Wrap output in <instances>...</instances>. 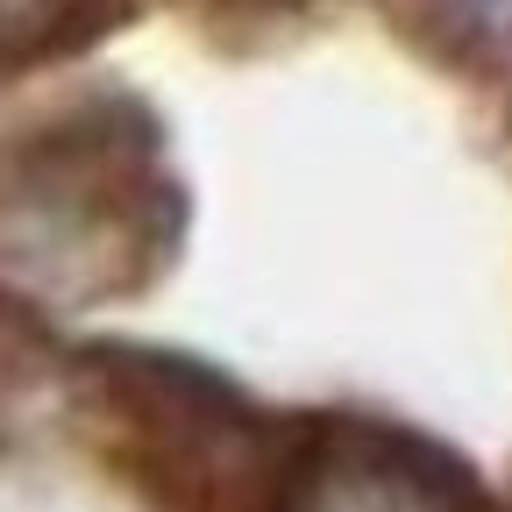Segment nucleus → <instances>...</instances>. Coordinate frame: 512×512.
<instances>
[{
  "label": "nucleus",
  "mask_w": 512,
  "mask_h": 512,
  "mask_svg": "<svg viewBox=\"0 0 512 512\" xmlns=\"http://www.w3.org/2000/svg\"><path fill=\"white\" fill-rule=\"evenodd\" d=\"M171 235V185L136 114H64L0 143V285L93 306L143 285Z\"/></svg>",
  "instance_id": "nucleus-1"
},
{
  "label": "nucleus",
  "mask_w": 512,
  "mask_h": 512,
  "mask_svg": "<svg viewBox=\"0 0 512 512\" xmlns=\"http://www.w3.org/2000/svg\"><path fill=\"white\" fill-rule=\"evenodd\" d=\"M278 512H491V498L456 456L413 434L328 427L292 456Z\"/></svg>",
  "instance_id": "nucleus-2"
},
{
  "label": "nucleus",
  "mask_w": 512,
  "mask_h": 512,
  "mask_svg": "<svg viewBox=\"0 0 512 512\" xmlns=\"http://www.w3.org/2000/svg\"><path fill=\"white\" fill-rule=\"evenodd\" d=\"M100 8L107 0H0V79L64 43H79L100 22Z\"/></svg>",
  "instance_id": "nucleus-3"
},
{
  "label": "nucleus",
  "mask_w": 512,
  "mask_h": 512,
  "mask_svg": "<svg viewBox=\"0 0 512 512\" xmlns=\"http://www.w3.org/2000/svg\"><path fill=\"white\" fill-rule=\"evenodd\" d=\"M434 8H441V22H448L456 43H470L477 57H491V64L512 72V0H434Z\"/></svg>",
  "instance_id": "nucleus-4"
}]
</instances>
